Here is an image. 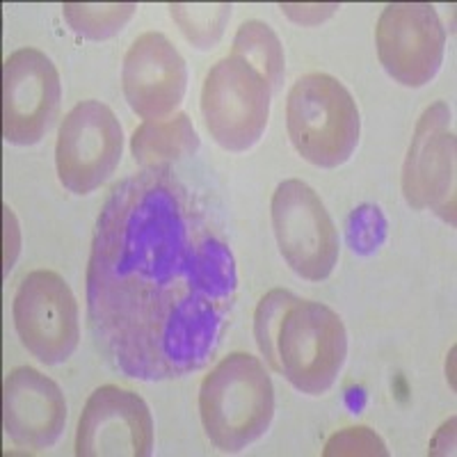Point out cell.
<instances>
[{
	"instance_id": "obj_1",
	"label": "cell",
	"mask_w": 457,
	"mask_h": 457,
	"mask_svg": "<svg viewBox=\"0 0 457 457\" xmlns=\"http://www.w3.org/2000/svg\"><path fill=\"white\" fill-rule=\"evenodd\" d=\"M236 291L234 254L170 165L145 167L110 190L89 252L87 313L114 369L161 382L206 366Z\"/></svg>"
},
{
	"instance_id": "obj_2",
	"label": "cell",
	"mask_w": 457,
	"mask_h": 457,
	"mask_svg": "<svg viewBox=\"0 0 457 457\" xmlns=\"http://www.w3.org/2000/svg\"><path fill=\"white\" fill-rule=\"evenodd\" d=\"M254 337L272 370L309 395L325 394L348 357V334L338 313L279 288L259 302Z\"/></svg>"
},
{
	"instance_id": "obj_3",
	"label": "cell",
	"mask_w": 457,
	"mask_h": 457,
	"mask_svg": "<svg viewBox=\"0 0 457 457\" xmlns=\"http://www.w3.org/2000/svg\"><path fill=\"white\" fill-rule=\"evenodd\" d=\"M199 416L206 436L224 453H238L268 432L275 416V386L259 359L224 357L199 386Z\"/></svg>"
},
{
	"instance_id": "obj_4",
	"label": "cell",
	"mask_w": 457,
	"mask_h": 457,
	"mask_svg": "<svg viewBox=\"0 0 457 457\" xmlns=\"http://www.w3.org/2000/svg\"><path fill=\"white\" fill-rule=\"evenodd\" d=\"M286 126L304 161L334 170L348 162L357 149L361 120L343 83L328 73H307L288 92Z\"/></svg>"
},
{
	"instance_id": "obj_5",
	"label": "cell",
	"mask_w": 457,
	"mask_h": 457,
	"mask_svg": "<svg viewBox=\"0 0 457 457\" xmlns=\"http://www.w3.org/2000/svg\"><path fill=\"white\" fill-rule=\"evenodd\" d=\"M270 96L268 80L243 57L220 60L202 87V114L211 137L236 154L252 149L268 126Z\"/></svg>"
},
{
	"instance_id": "obj_6",
	"label": "cell",
	"mask_w": 457,
	"mask_h": 457,
	"mask_svg": "<svg viewBox=\"0 0 457 457\" xmlns=\"http://www.w3.org/2000/svg\"><path fill=\"white\" fill-rule=\"evenodd\" d=\"M272 228L284 261L302 279L322 281L338 261V231L313 187L288 179L272 195Z\"/></svg>"
},
{
	"instance_id": "obj_7",
	"label": "cell",
	"mask_w": 457,
	"mask_h": 457,
	"mask_svg": "<svg viewBox=\"0 0 457 457\" xmlns=\"http://www.w3.org/2000/svg\"><path fill=\"white\" fill-rule=\"evenodd\" d=\"M124 151V130L101 101H83L60 124L55 145L57 177L73 195H89L117 170Z\"/></svg>"
},
{
	"instance_id": "obj_8",
	"label": "cell",
	"mask_w": 457,
	"mask_h": 457,
	"mask_svg": "<svg viewBox=\"0 0 457 457\" xmlns=\"http://www.w3.org/2000/svg\"><path fill=\"white\" fill-rule=\"evenodd\" d=\"M14 328L23 348L48 366L62 364L80 341L79 302L57 272L23 277L14 295Z\"/></svg>"
},
{
	"instance_id": "obj_9",
	"label": "cell",
	"mask_w": 457,
	"mask_h": 457,
	"mask_svg": "<svg viewBox=\"0 0 457 457\" xmlns=\"http://www.w3.org/2000/svg\"><path fill=\"white\" fill-rule=\"evenodd\" d=\"M455 129L444 101H436L416 124L405 167L403 195L416 211H435L455 224Z\"/></svg>"
},
{
	"instance_id": "obj_10",
	"label": "cell",
	"mask_w": 457,
	"mask_h": 457,
	"mask_svg": "<svg viewBox=\"0 0 457 457\" xmlns=\"http://www.w3.org/2000/svg\"><path fill=\"white\" fill-rule=\"evenodd\" d=\"M375 44L379 62L395 83L423 87L442 67L446 30L432 5L394 3L379 14Z\"/></svg>"
},
{
	"instance_id": "obj_11",
	"label": "cell",
	"mask_w": 457,
	"mask_h": 457,
	"mask_svg": "<svg viewBox=\"0 0 457 457\" xmlns=\"http://www.w3.org/2000/svg\"><path fill=\"white\" fill-rule=\"evenodd\" d=\"M60 99V73L46 53H12L3 67V137L16 146L37 145L55 124Z\"/></svg>"
},
{
	"instance_id": "obj_12",
	"label": "cell",
	"mask_w": 457,
	"mask_h": 457,
	"mask_svg": "<svg viewBox=\"0 0 457 457\" xmlns=\"http://www.w3.org/2000/svg\"><path fill=\"white\" fill-rule=\"evenodd\" d=\"M154 453V419L136 391L99 386L87 398L76 430L79 457H149Z\"/></svg>"
},
{
	"instance_id": "obj_13",
	"label": "cell",
	"mask_w": 457,
	"mask_h": 457,
	"mask_svg": "<svg viewBox=\"0 0 457 457\" xmlns=\"http://www.w3.org/2000/svg\"><path fill=\"white\" fill-rule=\"evenodd\" d=\"M121 87L130 110L142 120H162L174 112L186 96V60L165 35L145 32L126 53Z\"/></svg>"
},
{
	"instance_id": "obj_14",
	"label": "cell",
	"mask_w": 457,
	"mask_h": 457,
	"mask_svg": "<svg viewBox=\"0 0 457 457\" xmlns=\"http://www.w3.org/2000/svg\"><path fill=\"white\" fill-rule=\"evenodd\" d=\"M67 403L60 386L30 366L14 369L3 386V426L19 446H53L64 432Z\"/></svg>"
},
{
	"instance_id": "obj_15",
	"label": "cell",
	"mask_w": 457,
	"mask_h": 457,
	"mask_svg": "<svg viewBox=\"0 0 457 457\" xmlns=\"http://www.w3.org/2000/svg\"><path fill=\"white\" fill-rule=\"evenodd\" d=\"M199 149V136L187 114H171L170 120L145 121L130 137V154L137 165L156 167L193 156Z\"/></svg>"
},
{
	"instance_id": "obj_16",
	"label": "cell",
	"mask_w": 457,
	"mask_h": 457,
	"mask_svg": "<svg viewBox=\"0 0 457 457\" xmlns=\"http://www.w3.org/2000/svg\"><path fill=\"white\" fill-rule=\"evenodd\" d=\"M231 55H238L245 62H250L268 80L272 92H277L284 83V48L275 30L263 21H247L238 28Z\"/></svg>"
},
{
	"instance_id": "obj_17",
	"label": "cell",
	"mask_w": 457,
	"mask_h": 457,
	"mask_svg": "<svg viewBox=\"0 0 457 457\" xmlns=\"http://www.w3.org/2000/svg\"><path fill=\"white\" fill-rule=\"evenodd\" d=\"M136 10V3H67L62 14L76 35L101 42L124 30Z\"/></svg>"
},
{
	"instance_id": "obj_18",
	"label": "cell",
	"mask_w": 457,
	"mask_h": 457,
	"mask_svg": "<svg viewBox=\"0 0 457 457\" xmlns=\"http://www.w3.org/2000/svg\"><path fill=\"white\" fill-rule=\"evenodd\" d=\"M170 14L187 42L197 48H211L222 39L224 28L231 19V5L215 3V5H170Z\"/></svg>"
},
{
	"instance_id": "obj_19",
	"label": "cell",
	"mask_w": 457,
	"mask_h": 457,
	"mask_svg": "<svg viewBox=\"0 0 457 457\" xmlns=\"http://www.w3.org/2000/svg\"><path fill=\"white\" fill-rule=\"evenodd\" d=\"M325 455H386V448L369 428H348L329 439Z\"/></svg>"
},
{
	"instance_id": "obj_20",
	"label": "cell",
	"mask_w": 457,
	"mask_h": 457,
	"mask_svg": "<svg viewBox=\"0 0 457 457\" xmlns=\"http://www.w3.org/2000/svg\"><path fill=\"white\" fill-rule=\"evenodd\" d=\"M382 215H379V208L373 206H361L357 208L350 218V243H353L354 250L369 252L378 247L379 240L375 238V222H379Z\"/></svg>"
},
{
	"instance_id": "obj_21",
	"label": "cell",
	"mask_w": 457,
	"mask_h": 457,
	"mask_svg": "<svg viewBox=\"0 0 457 457\" xmlns=\"http://www.w3.org/2000/svg\"><path fill=\"white\" fill-rule=\"evenodd\" d=\"M281 10L302 26H316L338 10V5H281Z\"/></svg>"
}]
</instances>
